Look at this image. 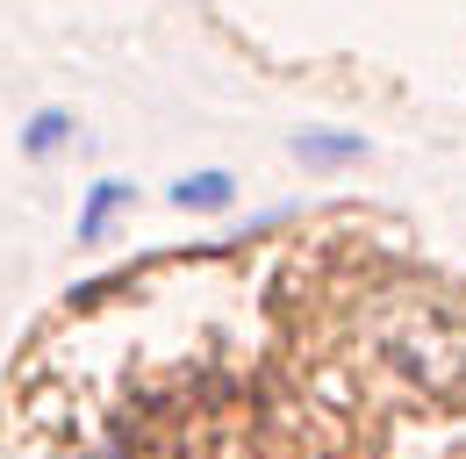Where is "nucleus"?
Segmentation results:
<instances>
[{
	"mask_svg": "<svg viewBox=\"0 0 466 459\" xmlns=\"http://www.w3.org/2000/svg\"><path fill=\"white\" fill-rule=\"evenodd\" d=\"M122 201H129V187H122V179H101V187L86 194V209H79V237H101V223L116 216Z\"/></svg>",
	"mask_w": 466,
	"mask_h": 459,
	"instance_id": "7ed1b4c3",
	"label": "nucleus"
},
{
	"mask_svg": "<svg viewBox=\"0 0 466 459\" xmlns=\"http://www.w3.org/2000/svg\"><path fill=\"white\" fill-rule=\"evenodd\" d=\"M230 194H237L230 172H194V179H173V201H179V209H223Z\"/></svg>",
	"mask_w": 466,
	"mask_h": 459,
	"instance_id": "f257e3e1",
	"label": "nucleus"
},
{
	"mask_svg": "<svg viewBox=\"0 0 466 459\" xmlns=\"http://www.w3.org/2000/svg\"><path fill=\"white\" fill-rule=\"evenodd\" d=\"M294 151H301V158H351L359 144H351V137H301Z\"/></svg>",
	"mask_w": 466,
	"mask_h": 459,
	"instance_id": "20e7f679",
	"label": "nucleus"
},
{
	"mask_svg": "<svg viewBox=\"0 0 466 459\" xmlns=\"http://www.w3.org/2000/svg\"><path fill=\"white\" fill-rule=\"evenodd\" d=\"M65 137H72V115L44 108V115H36V122H29V129H22V151H29V158H51V151H58Z\"/></svg>",
	"mask_w": 466,
	"mask_h": 459,
	"instance_id": "f03ea898",
	"label": "nucleus"
}]
</instances>
